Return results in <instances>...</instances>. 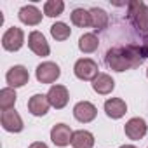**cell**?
Wrapping results in <instances>:
<instances>
[{"label": "cell", "mask_w": 148, "mask_h": 148, "mask_svg": "<svg viewBox=\"0 0 148 148\" xmlns=\"http://www.w3.org/2000/svg\"><path fill=\"white\" fill-rule=\"evenodd\" d=\"M148 58V49L145 44H127V45H117L106 51L105 61L108 68L115 71H125L132 70L143 64V61Z\"/></svg>", "instance_id": "1"}, {"label": "cell", "mask_w": 148, "mask_h": 148, "mask_svg": "<svg viewBox=\"0 0 148 148\" xmlns=\"http://www.w3.org/2000/svg\"><path fill=\"white\" fill-rule=\"evenodd\" d=\"M127 18L131 19L136 32L148 40V5L139 0H132L127 4Z\"/></svg>", "instance_id": "2"}, {"label": "cell", "mask_w": 148, "mask_h": 148, "mask_svg": "<svg viewBox=\"0 0 148 148\" xmlns=\"http://www.w3.org/2000/svg\"><path fill=\"white\" fill-rule=\"evenodd\" d=\"M73 73H75V77L80 79V80H94L99 75V68H98V63L94 59L82 58L73 66Z\"/></svg>", "instance_id": "3"}, {"label": "cell", "mask_w": 148, "mask_h": 148, "mask_svg": "<svg viewBox=\"0 0 148 148\" xmlns=\"http://www.w3.org/2000/svg\"><path fill=\"white\" fill-rule=\"evenodd\" d=\"M35 75H37V80L40 84H54L59 79V75H61V70H59V66L56 63L44 61V63H40L37 66Z\"/></svg>", "instance_id": "4"}, {"label": "cell", "mask_w": 148, "mask_h": 148, "mask_svg": "<svg viewBox=\"0 0 148 148\" xmlns=\"http://www.w3.org/2000/svg\"><path fill=\"white\" fill-rule=\"evenodd\" d=\"M25 44V33L18 26H11L4 35H2V47L9 52H16L23 47Z\"/></svg>", "instance_id": "5"}, {"label": "cell", "mask_w": 148, "mask_h": 148, "mask_svg": "<svg viewBox=\"0 0 148 148\" xmlns=\"http://www.w3.org/2000/svg\"><path fill=\"white\" fill-rule=\"evenodd\" d=\"M5 80H7L9 87L18 89V87H23V86L28 84L30 73H28V70H26L23 64H14L12 68H9L7 75H5Z\"/></svg>", "instance_id": "6"}, {"label": "cell", "mask_w": 148, "mask_h": 148, "mask_svg": "<svg viewBox=\"0 0 148 148\" xmlns=\"http://www.w3.org/2000/svg\"><path fill=\"white\" fill-rule=\"evenodd\" d=\"M124 131H125V136L132 141H138V139H143L146 131H148V125L145 122V119L141 117H132L131 120L125 122L124 125Z\"/></svg>", "instance_id": "7"}, {"label": "cell", "mask_w": 148, "mask_h": 148, "mask_svg": "<svg viewBox=\"0 0 148 148\" xmlns=\"http://www.w3.org/2000/svg\"><path fill=\"white\" fill-rule=\"evenodd\" d=\"M96 115H98V110L91 101H79L75 106H73V117L82 124L92 122L96 119Z\"/></svg>", "instance_id": "8"}, {"label": "cell", "mask_w": 148, "mask_h": 148, "mask_svg": "<svg viewBox=\"0 0 148 148\" xmlns=\"http://www.w3.org/2000/svg\"><path fill=\"white\" fill-rule=\"evenodd\" d=\"M47 99L51 103L52 108L56 110H61L68 105V99H70V94H68V89L64 86H51L49 92H47Z\"/></svg>", "instance_id": "9"}, {"label": "cell", "mask_w": 148, "mask_h": 148, "mask_svg": "<svg viewBox=\"0 0 148 148\" xmlns=\"http://www.w3.org/2000/svg\"><path fill=\"white\" fill-rule=\"evenodd\" d=\"M71 138H73V131L66 124H56L51 129V141L59 148L68 146L71 143Z\"/></svg>", "instance_id": "10"}, {"label": "cell", "mask_w": 148, "mask_h": 148, "mask_svg": "<svg viewBox=\"0 0 148 148\" xmlns=\"http://www.w3.org/2000/svg\"><path fill=\"white\" fill-rule=\"evenodd\" d=\"M0 124H2V127L7 132H21L23 127H25L23 125V119H21V115L16 110L2 112V115H0Z\"/></svg>", "instance_id": "11"}, {"label": "cell", "mask_w": 148, "mask_h": 148, "mask_svg": "<svg viewBox=\"0 0 148 148\" xmlns=\"http://www.w3.org/2000/svg\"><path fill=\"white\" fill-rule=\"evenodd\" d=\"M28 47H30L32 52H35L37 56H42V58L49 56V52H51V47H49L45 37L37 30L28 35Z\"/></svg>", "instance_id": "12"}, {"label": "cell", "mask_w": 148, "mask_h": 148, "mask_svg": "<svg viewBox=\"0 0 148 148\" xmlns=\"http://www.w3.org/2000/svg\"><path fill=\"white\" fill-rule=\"evenodd\" d=\"M51 108V103L47 99V94H33L28 99V110L35 117H44Z\"/></svg>", "instance_id": "13"}, {"label": "cell", "mask_w": 148, "mask_h": 148, "mask_svg": "<svg viewBox=\"0 0 148 148\" xmlns=\"http://www.w3.org/2000/svg\"><path fill=\"white\" fill-rule=\"evenodd\" d=\"M127 112V105L120 98H110L105 101V113L110 119H122Z\"/></svg>", "instance_id": "14"}, {"label": "cell", "mask_w": 148, "mask_h": 148, "mask_svg": "<svg viewBox=\"0 0 148 148\" xmlns=\"http://www.w3.org/2000/svg\"><path fill=\"white\" fill-rule=\"evenodd\" d=\"M18 18L21 23L28 25V26H37L40 21H42V12L35 7V5H25L19 9L18 12Z\"/></svg>", "instance_id": "15"}, {"label": "cell", "mask_w": 148, "mask_h": 148, "mask_svg": "<svg viewBox=\"0 0 148 148\" xmlns=\"http://www.w3.org/2000/svg\"><path fill=\"white\" fill-rule=\"evenodd\" d=\"M92 89L98 94H110L115 89V80L108 75V73H99V75L92 80Z\"/></svg>", "instance_id": "16"}, {"label": "cell", "mask_w": 148, "mask_h": 148, "mask_svg": "<svg viewBox=\"0 0 148 148\" xmlns=\"http://www.w3.org/2000/svg\"><path fill=\"white\" fill-rule=\"evenodd\" d=\"M89 14H91V26H92L96 32H103V30L108 26L110 18H108V14H106L103 9L92 7V9H89Z\"/></svg>", "instance_id": "17"}, {"label": "cell", "mask_w": 148, "mask_h": 148, "mask_svg": "<svg viewBox=\"0 0 148 148\" xmlns=\"http://www.w3.org/2000/svg\"><path fill=\"white\" fill-rule=\"evenodd\" d=\"M71 146L73 148H92L94 146V136L89 131H75L71 138Z\"/></svg>", "instance_id": "18"}, {"label": "cell", "mask_w": 148, "mask_h": 148, "mask_svg": "<svg viewBox=\"0 0 148 148\" xmlns=\"http://www.w3.org/2000/svg\"><path fill=\"white\" fill-rule=\"evenodd\" d=\"M98 47H99V38H98L96 33H84L79 38V49L82 52H86V54L94 52Z\"/></svg>", "instance_id": "19"}, {"label": "cell", "mask_w": 148, "mask_h": 148, "mask_svg": "<svg viewBox=\"0 0 148 148\" xmlns=\"http://www.w3.org/2000/svg\"><path fill=\"white\" fill-rule=\"evenodd\" d=\"M16 91L12 87H4L0 91V108L2 112H7V110H14V105H16Z\"/></svg>", "instance_id": "20"}, {"label": "cell", "mask_w": 148, "mask_h": 148, "mask_svg": "<svg viewBox=\"0 0 148 148\" xmlns=\"http://www.w3.org/2000/svg\"><path fill=\"white\" fill-rule=\"evenodd\" d=\"M70 18H71V23L75 25V26H79V28H87V26H91V14H89V11L82 9V7L73 9L71 14H70Z\"/></svg>", "instance_id": "21"}, {"label": "cell", "mask_w": 148, "mask_h": 148, "mask_svg": "<svg viewBox=\"0 0 148 148\" xmlns=\"http://www.w3.org/2000/svg\"><path fill=\"white\" fill-rule=\"evenodd\" d=\"M64 11V2L63 0H47L44 4V14L49 18H58Z\"/></svg>", "instance_id": "22"}, {"label": "cell", "mask_w": 148, "mask_h": 148, "mask_svg": "<svg viewBox=\"0 0 148 148\" xmlns=\"http://www.w3.org/2000/svg\"><path fill=\"white\" fill-rule=\"evenodd\" d=\"M51 35H52V38H56V40L63 42V40L70 38V35H71V30H70V26H68L66 23H61V21H58V23H54V25L51 26Z\"/></svg>", "instance_id": "23"}, {"label": "cell", "mask_w": 148, "mask_h": 148, "mask_svg": "<svg viewBox=\"0 0 148 148\" xmlns=\"http://www.w3.org/2000/svg\"><path fill=\"white\" fill-rule=\"evenodd\" d=\"M28 148H49L45 143H42V141H35V143H32Z\"/></svg>", "instance_id": "24"}, {"label": "cell", "mask_w": 148, "mask_h": 148, "mask_svg": "<svg viewBox=\"0 0 148 148\" xmlns=\"http://www.w3.org/2000/svg\"><path fill=\"white\" fill-rule=\"evenodd\" d=\"M120 148H138V146H134V145H122Z\"/></svg>", "instance_id": "25"}, {"label": "cell", "mask_w": 148, "mask_h": 148, "mask_svg": "<svg viewBox=\"0 0 148 148\" xmlns=\"http://www.w3.org/2000/svg\"><path fill=\"white\" fill-rule=\"evenodd\" d=\"M145 45H146V49H148V40H146V44H145Z\"/></svg>", "instance_id": "26"}, {"label": "cell", "mask_w": 148, "mask_h": 148, "mask_svg": "<svg viewBox=\"0 0 148 148\" xmlns=\"http://www.w3.org/2000/svg\"><path fill=\"white\" fill-rule=\"evenodd\" d=\"M146 77H148V70H146Z\"/></svg>", "instance_id": "27"}]
</instances>
